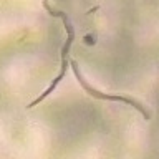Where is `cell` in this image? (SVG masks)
<instances>
[{"instance_id":"cell-2","label":"cell","mask_w":159,"mask_h":159,"mask_svg":"<svg viewBox=\"0 0 159 159\" xmlns=\"http://www.w3.org/2000/svg\"><path fill=\"white\" fill-rule=\"evenodd\" d=\"M70 65L73 66V73H75V76H76V80H78L80 86H81L84 91L89 94V96H93V98H96V99H101V101H116V103L129 104V106H133L136 111L141 113L143 116H144V119H149V111L144 108V104L141 101H138V99H134V98H129V96H121V94H108V93L99 91V89H96L93 84H89L86 81V78L83 76L81 71H80V66H78V63L75 61V60Z\"/></svg>"},{"instance_id":"cell-1","label":"cell","mask_w":159,"mask_h":159,"mask_svg":"<svg viewBox=\"0 0 159 159\" xmlns=\"http://www.w3.org/2000/svg\"><path fill=\"white\" fill-rule=\"evenodd\" d=\"M43 5H45V8H47L48 12L53 15V17L61 18V22H63V25H65V30H66V42H65V45L61 47V52H60V71H58V75L53 78V81L50 83V86H48L47 89H45V91H43L42 94H40V96H38L37 99H33V101L28 104V108L37 106L38 103H42L45 98H48L50 94H52V93L55 91V89H57V86L63 81V78L66 76L68 66H70V63H71V61H70V50H71V45H73V42H75V30H73V23L70 22L68 15L65 13V12H61V10H53V8L48 5L47 0L43 2Z\"/></svg>"}]
</instances>
